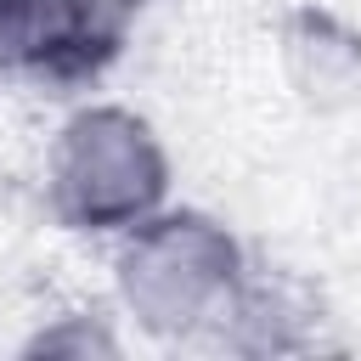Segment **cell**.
<instances>
[{
  "label": "cell",
  "mask_w": 361,
  "mask_h": 361,
  "mask_svg": "<svg viewBox=\"0 0 361 361\" xmlns=\"http://www.w3.org/2000/svg\"><path fill=\"white\" fill-rule=\"evenodd\" d=\"M254 271L237 226L197 203H164L107 243V305L147 344H214Z\"/></svg>",
  "instance_id": "6da1fadb"
},
{
  "label": "cell",
  "mask_w": 361,
  "mask_h": 361,
  "mask_svg": "<svg viewBox=\"0 0 361 361\" xmlns=\"http://www.w3.org/2000/svg\"><path fill=\"white\" fill-rule=\"evenodd\" d=\"M39 203L56 231L107 248L175 203V158L164 130L130 102H73L39 152Z\"/></svg>",
  "instance_id": "7a4b0ae2"
},
{
  "label": "cell",
  "mask_w": 361,
  "mask_h": 361,
  "mask_svg": "<svg viewBox=\"0 0 361 361\" xmlns=\"http://www.w3.org/2000/svg\"><path fill=\"white\" fill-rule=\"evenodd\" d=\"M130 28L124 0H0V73L34 90H85L118 62Z\"/></svg>",
  "instance_id": "3957f363"
},
{
  "label": "cell",
  "mask_w": 361,
  "mask_h": 361,
  "mask_svg": "<svg viewBox=\"0 0 361 361\" xmlns=\"http://www.w3.org/2000/svg\"><path fill=\"white\" fill-rule=\"evenodd\" d=\"M271 56L299 113L310 118L361 113V23L333 0H288L271 23Z\"/></svg>",
  "instance_id": "277c9868"
},
{
  "label": "cell",
  "mask_w": 361,
  "mask_h": 361,
  "mask_svg": "<svg viewBox=\"0 0 361 361\" xmlns=\"http://www.w3.org/2000/svg\"><path fill=\"white\" fill-rule=\"evenodd\" d=\"M310 344H316V310L288 282H271L265 271H254L231 322L214 338V350H231V355H293Z\"/></svg>",
  "instance_id": "5b68a950"
},
{
  "label": "cell",
  "mask_w": 361,
  "mask_h": 361,
  "mask_svg": "<svg viewBox=\"0 0 361 361\" xmlns=\"http://www.w3.org/2000/svg\"><path fill=\"white\" fill-rule=\"evenodd\" d=\"M23 355H68V361H96V355H124L130 350V327L118 322L113 305H68L39 316L23 344Z\"/></svg>",
  "instance_id": "8992f818"
}]
</instances>
